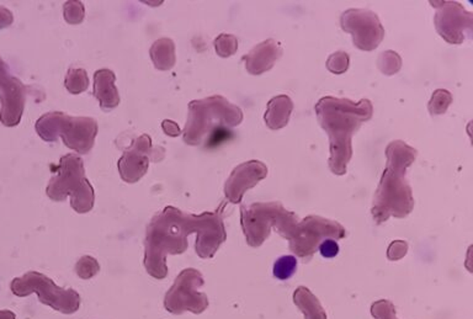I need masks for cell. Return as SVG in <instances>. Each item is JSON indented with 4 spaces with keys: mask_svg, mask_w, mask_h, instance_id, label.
I'll return each instance as SVG.
<instances>
[{
    "mask_svg": "<svg viewBox=\"0 0 473 319\" xmlns=\"http://www.w3.org/2000/svg\"><path fill=\"white\" fill-rule=\"evenodd\" d=\"M225 202L216 212L185 213L168 206L149 222L144 241V267L152 278L163 280L168 275L166 256L183 254L188 249L186 236L196 233V253L202 259L212 258L225 242Z\"/></svg>",
    "mask_w": 473,
    "mask_h": 319,
    "instance_id": "obj_1",
    "label": "cell"
},
{
    "mask_svg": "<svg viewBox=\"0 0 473 319\" xmlns=\"http://www.w3.org/2000/svg\"><path fill=\"white\" fill-rule=\"evenodd\" d=\"M373 104L367 99L353 102L348 99L323 98L316 105L320 126L331 138L329 166L337 175L346 173V166L353 155L351 137L361 124L373 118Z\"/></svg>",
    "mask_w": 473,
    "mask_h": 319,
    "instance_id": "obj_2",
    "label": "cell"
},
{
    "mask_svg": "<svg viewBox=\"0 0 473 319\" xmlns=\"http://www.w3.org/2000/svg\"><path fill=\"white\" fill-rule=\"evenodd\" d=\"M417 149L402 141L390 143L386 149L387 166L373 199V219L377 223L390 216L406 217L413 210L412 189L406 180V170L417 158Z\"/></svg>",
    "mask_w": 473,
    "mask_h": 319,
    "instance_id": "obj_3",
    "label": "cell"
},
{
    "mask_svg": "<svg viewBox=\"0 0 473 319\" xmlns=\"http://www.w3.org/2000/svg\"><path fill=\"white\" fill-rule=\"evenodd\" d=\"M243 121L242 110L221 95L191 101L189 116L184 129V142L200 146L211 133V138L222 131L238 126Z\"/></svg>",
    "mask_w": 473,
    "mask_h": 319,
    "instance_id": "obj_4",
    "label": "cell"
},
{
    "mask_svg": "<svg viewBox=\"0 0 473 319\" xmlns=\"http://www.w3.org/2000/svg\"><path fill=\"white\" fill-rule=\"evenodd\" d=\"M46 194L51 200L63 202L69 196L76 212L87 213L93 210L94 189L85 177L84 162L77 154H67L59 160L58 170L48 182Z\"/></svg>",
    "mask_w": 473,
    "mask_h": 319,
    "instance_id": "obj_5",
    "label": "cell"
},
{
    "mask_svg": "<svg viewBox=\"0 0 473 319\" xmlns=\"http://www.w3.org/2000/svg\"><path fill=\"white\" fill-rule=\"evenodd\" d=\"M36 132L45 142L62 138L67 147L79 154H87L94 147L98 136V121L93 118H73L65 113H45L36 121Z\"/></svg>",
    "mask_w": 473,
    "mask_h": 319,
    "instance_id": "obj_6",
    "label": "cell"
},
{
    "mask_svg": "<svg viewBox=\"0 0 473 319\" xmlns=\"http://www.w3.org/2000/svg\"><path fill=\"white\" fill-rule=\"evenodd\" d=\"M242 227L247 242L252 247H259L270 233V227L276 226L281 236L290 239L298 223L295 213L286 211L280 202L254 204L242 206Z\"/></svg>",
    "mask_w": 473,
    "mask_h": 319,
    "instance_id": "obj_7",
    "label": "cell"
},
{
    "mask_svg": "<svg viewBox=\"0 0 473 319\" xmlns=\"http://www.w3.org/2000/svg\"><path fill=\"white\" fill-rule=\"evenodd\" d=\"M10 289L16 297L37 294L38 301L42 305L52 308L59 314H76L82 303V298L77 291L59 287L41 272H29L21 278H14Z\"/></svg>",
    "mask_w": 473,
    "mask_h": 319,
    "instance_id": "obj_8",
    "label": "cell"
},
{
    "mask_svg": "<svg viewBox=\"0 0 473 319\" xmlns=\"http://www.w3.org/2000/svg\"><path fill=\"white\" fill-rule=\"evenodd\" d=\"M204 285L201 272L195 269H185L177 275L172 287L164 297V308L173 314H182L186 311L200 314L208 307L207 296L197 292Z\"/></svg>",
    "mask_w": 473,
    "mask_h": 319,
    "instance_id": "obj_9",
    "label": "cell"
},
{
    "mask_svg": "<svg viewBox=\"0 0 473 319\" xmlns=\"http://www.w3.org/2000/svg\"><path fill=\"white\" fill-rule=\"evenodd\" d=\"M344 236L345 230L337 222L309 216L296 225L290 236V248L302 258H309L314 254L320 238L336 236L337 239H340Z\"/></svg>",
    "mask_w": 473,
    "mask_h": 319,
    "instance_id": "obj_10",
    "label": "cell"
},
{
    "mask_svg": "<svg viewBox=\"0 0 473 319\" xmlns=\"http://www.w3.org/2000/svg\"><path fill=\"white\" fill-rule=\"evenodd\" d=\"M29 88L12 76L8 65L0 58V122L6 127L18 126L24 113Z\"/></svg>",
    "mask_w": 473,
    "mask_h": 319,
    "instance_id": "obj_11",
    "label": "cell"
},
{
    "mask_svg": "<svg viewBox=\"0 0 473 319\" xmlns=\"http://www.w3.org/2000/svg\"><path fill=\"white\" fill-rule=\"evenodd\" d=\"M342 28L353 35L355 46L362 51H373L382 41L384 30L377 15L368 10H348L342 16Z\"/></svg>",
    "mask_w": 473,
    "mask_h": 319,
    "instance_id": "obj_12",
    "label": "cell"
},
{
    "mask_svg": "<svg viewBox=\"0 0 473 319\" xmlns=\"http://www.w3.org/2000/svg\"><path fill=\"white\" fill-rule=\"evenodd\" d=\"M162 151L163 148L152 147V140L148 135L138 137L136 141L132 143V146L124 152V155L118 160V168L121 179L126 183H137L146 175L151 160H162V158L158 157V152Z\"/></svg>",
    "mask_w": 473,
    "mask_h": 319,
    "instance_id": "obj_13",
    "label": "cell"
},
{
    "mask_svg": "<svg viewBox=\"0 0 473 319\" xmlns=\"http://www.w3.org/2000/svg\"><path fill=\"white\" fill-rule=\"evenodd\" d=\"M439 8L435 24L439 34L450 43H462L465 35L471 34L472 14L468 12L459 3L445 1Z\"/></svg>",
    "mask_w": 473,
    "mask_h": 319,
    "instance_id": "obj_14",
    "label": "cell"
},
{
    "mask_svg": "<svg viewBox=\"0 0 473 319\" xmlns=\"http://www.w3.org/2000/svg\"><path fill=\"white\" fill-rule=\"evenodd\" d=\"M266 175L267 168L259 160H250L236 166L226 182V199L231 204L242 202L247 190L254 188Z\"/></svg>",
    "mask_w": 473,
    "mask_h": 319,
    "instance_id": "obj_15",
    "label": "cell"
},
{
    "mask_svg": "<svg viewBox=\"0 0 473 319\" xmlns=\"http://www.w3.org/2000/svg\"><path fill=\"white\" fill-rule=\"evenodd\" d=\"M283 54L278 43L274 40H267L253 48L247 56L243 57L247 71L253 76H259L264 72L272 69L276 59Z\"/></svg>",
    "mask_w": 473,
    "mask_h": 319,
    "instance_id": "obj_16",
    "label": "cell"
},
{
    "mask_svg": "<svg viewBox=\"0 0 473 319\" xmlns=\"http://www.w3.org/2000/svg\"><path fill=\"white\" fill-rule=\"evenodd\" d=\"M116 76L110 69H99L94 74V96L99 100L104 111H110L120 104V94L116 88Z\"/></svg>",
    "mask_w": 473,
    "mask_h": 319,
    "instance_id": "obj_17",
    "label": "cell"
},
{
    "mask_svg": "<svg viewBox=\"0 0 473 319\" xmlns=\"http://www.w3.org/2000/svg\"><path fill=\"white\" fill-rule=\"evenodd\" d=\"M292 109L294 104L289 96L280 95L274 98L266 109L265 122L267 127L272 130H280L285 127L290 120Z\"/></svg>",
    "mask_w": 473,
    "mask_h": 319,
    "instance_id": "obj_18",
    "label": "cell"
},
{
    "mask_svg": "<svg viewBox=\"0 0 473 319\" xmlns=\"http://www.w3.org/2000/svg\"><path fill=\"white\" fill-rule=\"evenodd\" d=\"M149 54L158 71H169L175 65V45L170 38L157 40L152 45Z\"/></svg>",
    "mask_w": 473,
    "mask_h": 319,
    "instance_id": "obj_19",
    "label": "cell"
},
{
    "mask_svg": "<svg viewBox=\"0 0 473 319\" xmlns=\"http://www.w3.org/2000/svg\"><path fill=\"white\" fill-rule=\"evenodd\" d=\"M65 85L71 94H82L89 88L88 73L82 68H71L65 76Z\"/></svg>",
    "mask_w": 473,
    "mask_h": 319,
    "instance_id": "obj_20",
    "label": "cell"
},
{
    "mask_svg": "<svg viewBox=\"0 0 473 319\" xmlns=\"http://www.w3.org/2000/svg\"><path fill=\"white\" fill-rule=\"evenodd\" d=\"M297 261L292 255H285L278 258L274 265V276L278 280H289L295 274Z\"/></svg>",
    "mask_w": 473,
    "mask_h": 319,
    "instance_id": "obj_21",
    "label": "cell"
},
{
    "mask_svg": "<svg viewBox=\"0 0 473 319\" xmlns=\"http://www.w3.org/2000/svg\"><path fill=\"white\" fill-rule=\"evenodd\" d=\"M100 272V265L98 261L89 256V255H84L76 264V274L80 278L83 280H89V278H94L98 272Z\"/></svg>",
    "mask_w": 473,
    "mask_h": 319,
    "instance_id": "obj_22",
    "label": "cell"
},
{
    "mask_svg": "<svg viewBox=\"0 0 473 319\" xmlns=\"http://www.w3.org/2000/svg\"><path fill=\"white\" fill-rule=\"evenodd\" d=\"M63 15H65V21L68 24H80L84 20V15H85L83 3L78 1V0L67 1L63 6Z\"/></svg>",
    "mask_w": 473,
    "mask_h": 319,
    "instance_id": "obj_23",
    "label": "cell"
},
{
    "mask_svg": "<svg viewBox=\"0 0 473 319\" xmlns=\"http://www.w3.org/2000/svg\"><path fill=\"white\" fill-rule=\"evenodd\" d=\"M451 101H452V96L449 91L439 89L432 95V100L429 104V111L432 113V115H441L448 110Z\"/></svg>",
    "mask_w": 473,
    "mask_h": 319,
    "instance_id": "obj_24",
    "label": "cell"
},
{
    "mask_svg": "<svg viewBox=\"0 0 473 319\" xmlns=\"http://www.w3.org/2000/svg\"><path fill=\"white\" fill-rule=\"evenodd\" d=\"M214 48L219 57H230L236 54L238 50V41L233 35L222 34L214 40Z\"/></svg>",
    "mask_w": 473,
    "mask_h": 319,
    "instance_id": "obj_25",
    "label": "cell"
},
{
    "mask_svg": "<svg viewBox=\"0 0 473 319\" xmlns=\"http://www.w3.org/2000/svg\"><path fill=\"white\" fill-rule=\"evenodd\" d=\"M401 63H402V60L399 58V56L393 51L384 52V54H381L379 59L380 69L387 76H392V74L399 71Z\"/></svg>",
    "mask_w": 473,
    "mask_h": 319,
    "instance_id": "obj_26",
    "label": "cell"
},
{
    "mask_svg": "<svg viewBox=\"0 0 473 319\" xmlns=\"http://www.w3.org/2000/svg\"><path fill=\"white\" fill-rule=\"evenodd\" d=\"M327 67L329 71L336 73V74H342L344 72L348 69L349 67V56L345 52H337V54H331Z\"/></svg>",
    "mask_w": 473,
    "mask_h": 319,
    "instance_id": "obj_27",
    "label": "cell"
},
{
    "mask_svg": "<svg viewBox=\"0 0 473 319\" xmlns=\"http://www.w3.org/2000/svg\"><path fill=\"white\" fill-rule=\"evenodd\" d=\"M320 252L323 258H334L339 253V245L333 239H325L320 245Z\"/></svg>",
    "mask_w": 473,
    "mask_h": 319,
    "instance_id": "obj_28",
    "label": "cell"
},
{
    "mask_svg": "<svg viewBox=\"0 0 473 319\" xmlns=\"http://www.w3.org/2000/svg\"><path fill=\"white\" fill-rule=\"evenodd\" d=\"M162 129L168 136L177 137L182 135V131L179 129V126L172 120H164L162 122Z\"/></svg>",
    "mask_w": 473,
    "mask_h": 319,
    "instance_id": "obj_29",
    "label": "cell"
},
{
    "mask_svg": "<svg viewBox=\"0 0 473 319\" xmlns=\"http://www.w3.org/2000/svg\"><path fill=\"white\" fill-rule=\"evenodd\" d=\"M14 15L12 12L4 6H0V30L6 29L12 24Z\"/></svg>",
    "mask_w": 473,
    "mask_h": 319,
    "instance_id": "obj_30",
    "label": "cell"
},
{
    "mask_svg": "<svg viewBox=\"0 0 473 319\" xmlns=\"http://www.w3.org/2000/svg\"><path fill=\"white\" fill-rule=\"evenodd\" d=\"M0 319H16V316L15 314H12V311L3 309V311H0Z\"/></svg>",
    "mask_w": 473,
    "mask_h": 319,
    "instance_id": "obj_31",
    "label": "cell"
}]
</instances>
